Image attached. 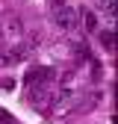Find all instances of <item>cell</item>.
<instances>
[{
	"label": "cell",
	"mask_w": 118,
	"mask_h": 124,
	"mask_svg": "<svg viewBox=\"0 0 118 124\" xmlns=\"http://www.w3.org/2000/svg\"><path fill=\"white\" fill-rule=\"evenodd\" d=\"M95 6H97L100 12H106V15H112V9H115V0H95Z\"/></svg>",
	"instance_id": "5"
},
{
	"label": "cell",
	"mask_w": 118,
	"mask_h": 124,
	"mask_svg": "<svg viewBox=\"0 0 118 124\" xmlns=\"http://www.w3.org/2000/svg\"><path fill=\"white\" fill-rule=\"evenodd\" d=\"M30 103L33 106H47L50 101H53V95H50V89L47 86H30Z\"/></svg>",
	"instance_id": "2"
},
{
	"label": "cell",
	"mask_w": 118,
	"mask_h": 124,
	"mask_svg": "<svg viewBox=\"0 0 118 124\" xmlns=\"http://www.w3.org/2000/svg\"><path fill=\"white\" fill-rule=\"evenodd\" d=\"M53 21H56L59 30H77L80 27V15H77V9H71V6H59L53 12Z\"/></svg>",
	"instance_id": "1"
},
{
	"label": "cell",
	"mask_w": 118,
	"mask_h": 124,
	"mask_svg": "<svg viewBox=\"0 0 118 124\" xmlns=\"http://www.w3.org/2000/svg\"><path fill=\"white\" fill-rule=\"evenodd\" d=\"M77 15L83 18V24H86V30H88V33H95V30H97V15H95L92 9H80Z\"/></svg>",
	"instance_id": "3"
},
{
	"label": "cell",
	"mask_w": 118,
	"mask_h": 124,
	"mask_svg": "<svg viewBox=\"0 0 118 124\" xmlns=\"http://www.w3.org/2000/svg\"><path fill=\"white\" fill-rule=\"evenodd\" d=\"M6 33H9V36H21V33H24L21 18H9V21H6Z\"/></svg>",
	"instance_id": "4"
},
{
	"label": "cell",
	"mask_w": 118,
	"mask_h": 124,
	"mask_svg": "<svg viewBox=\"0 0 118 124\" xmlns=\"http://www.w3.org/2000/svg\"><path fill=\"white\" fill-rule=\"evenodd\" d=\"M59 6H65V0H50V9H53V12H56Z\"/></svg>",
	"instance_id": "7"
},
{
	"label": "cell",
	"mask_w": 118,
	"mask_h": 124,
	"mask_svg": "<svg viewBox=\"0 0 118 124\" xmlns=\"http://www.w3.org/2000/svg\"><path fill=\"white\" fill-rule=\"evenodd\" d=\"M100 41H103V47H112L115 36H112V33H100Z\"/></svg>",
	"instance_id": "6"
}]
</instances>
